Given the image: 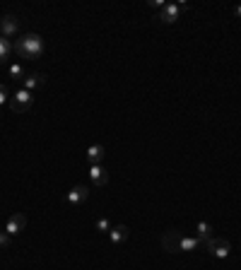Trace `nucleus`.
<instances>
[{
	"label": "nucleus",
	"mask_w": 241,
	"mask_h": 270,
	"mask_svg": "<svg viewBox=\"0 0 241 270\" xmlns=\"http://www.w3.org/2000/svg\"><path fill=\"white\" fill-rule=\"evenodd\" d=\"M149 5H152V7H159V10H162V7H164L167 2H164V0H149Z\"/></svg>",
	"instance_id": "nucleus-19"
},
{
	"label": "nucleus",
	"mask_w": 241,
	"mask_h": 270,
	"mask_svg": "<svg viewBox=\"0 0 241 270\" xmlns=\"http://www.w3.org/2000/svg\"><path fill=\"white\" fill-rule=\"evenodd\" d=\"M24 227H27V217L22 215V213H15V215H10V219H7L5 232L10 236H17L19 232H24Z\"/></svg>",
	"instance_id": "nucleus-5"
},
{
	"label": "nucleus",
	"mask_w": 241,
	"mask_h": 270,
	"mask_svg": "<svg viewBox=\"0 0 241 270\" xmlns=\"http://www.w3.org/2000/svg\"><path fill=\"white\" fill-rule=\"evenodd\" d=\"M22 82H24L22 90L32 92V90H37V87H44V85H46V75H41V72H32V75H27Z\"/></svg>",
	"instance_id": "nucleus-10"
},
{
	"label": "nucleus",
	"mask_w": 241,
	"mask_h": 270,
	"mask_svg": "<svg viewBox=\"0 0 241 270\" xmlns=\"http://www.w3.org/2000/svg\"><path fill=\"white\" fill-rule=\"evenodd\" d=\"M12 49H15V46H12V44L5 39V36H0V65L5 63V58L10 55V51H12Z\"/></svg>",
	"instance_id": "nucleus-14"
},
{
	"label": "nucleus",
	"mask_w": 241,
	"mask_h": 270,
	"mask_svg": "<svg viewBox=\"0 0 241 270\" xmlns=\"http://www.w3.org/2000/svg\"><path fill=\"white\" fill-rule=\"evenodd\" d=\"M17 27H19V22L15 15H5V17L0 19V29H2L5 36H15L17 34Z\"/></svg>",
	"instance_id": "nucleus-11"
},
{
	"label": "nucleus",
	"mask_w": 241,
	"mask_h": 270,
	"mask_svg": "<svg viewBox=\"0 0 241 270\" xmlns=\"http://www.w3.org/2000/svg\"><path fill=\"white\" fill-rule=\"evenodd\" d=\"M188 10V2H167L162 10H159V22H164V24H174L181 12Z\"/></svg>",
	"instance_id": "nucleus-2"
},
{
	"label": "nucleus",
	"mask_w": 241,
	"mask_h": 270,
	"mask_svg": "<svg viewBox=\"0 0 241 270\" xmlns=\"http://www.w3.org/2000/svg\"><path fill=\"white\" fill-rule=\"evenodd\" d=\"M215 236V227L210 224V222H198V239H200V244H207L210 239Z\"/></svg>",
	"instance_id": "nucleus-12"
},
{
	"label": "nucleus",
	"mask_w": 241,
	"mask_h": 270,
	"mask_svg": "<svg viewBox=\"0 0 241 270\" xmlns=\"http://www.w3.org/2000/svg\"><path fill=\"white\" fill-rule=\"evenodd\" d=\"M87 198H90V188L82 186V183H80V186H73L70 193H68V203H70V205H80V203H85Z\"/></svg>",
	"instance_id": "nucleus-7"
},
{
	"label": "nucleus",
	"mask_w": 241,
	"mask_h": 270,
	"mask_svg": "<svg viewBox=\"0 0 241 270\" xmlns=\"http://www.w3.org/2000/svg\"><path fill=\"white\" fill-rule=\"evenodd\" d=\"M207 251H210V256L212 258H227L229 256V251H232V244L227 241V239H220V236H212L210 241H207Z\"/></svg>",
	"instance_id": "nucleus-4"
},
{
	"label": "nucleus",
	"mask_w": 241,
	"mask_h": 270,
	"mask_svg": "<svg viewBox=\"0 0 241 270\" xmlns=\"http://www.w3.org/2000/svg\"><path fill=\"white\" fill-rule=\"evenodd\" d=\"M128 234H130V229L126 224H116V227L109 229V241H111L113 246H118V244H123L128 239Z\"/></svg>",
	"instance_id": "nucleus-9"
},
{
	"label": "nucleus",
	"mask_w": 241,
	"mask_h": 270,
	"mask_svg": "<svg viewBox=\"0 0 241 270\" xmlns=\"http://www.w3.org/2000/svg\"><path fill=\"white\" fill-rule=\"evenodd\" d=\"M15 51H17L22 58H29V60H37L39 55L44 54V39L34 32H29V34L19 36L17 41H15Z\"/></svg>",
	"instance_id": "nucleus-1"
},
{
	"label": "nucleus",
	"mask_w": 241,
	"mask_h": 270,
	"mask_svg": "<svg viewBox=\"0 0 241 270\" xmlns=\"http://www.w3.org/2000/svg\"><path fill=\"white\" fill-rule=\"evenodd\" d=\"M96 229H99V232H104V234H109V229H111V222L101 217V219H96Z\"/></svg>",
	"instance_id": "nucleus-16"
},
{
	"label": "nucleus",
	"mask_w": 241,
	"mask_h": 270,
	"mask_svg": "<svg viewBox=\"0 0 241 270\" xmlns=\"http://www.w3.org/2000/svg\"><path fill=\"white\" fill-rule=\"evenodd\" d=\"M87 160H90V164H101V160H104V147L101 145H92L90 150H87Z\"/></svg>",
	"instance_id": "nucleus-13"
},
{
	"label": "nucleus",
	"mask_w": 241,
	"mask_h": 270,
	"mask_svg": "<svg viewBox=\"0 0 241 270\" xmlns=\"http://www.w3.org/2000/svg\"><path fill=\"white\" fill-rule=\"evenodd\" d=\"M234 12H237V15L241 17V5H237V7H234Z\"/></svg>",
	"instance_id": "nucleus-20"
},
{
	"label": "nucleus",
	"mask_w": 241,
	"mask_h": 270,
	"mask_svg": "<svg viewBox=\"0 0 241 270\" xmlns=\"http://www.w3.org/2000/svg\"><path fill=\"white\" fill-rule=\"evenodd\" d=\"M7 72H10L12 80H24V77H27V75H24V68H22L19 63H12V65L7 68Z\"/></svg>",
	"instance_id": "nucleus-15"
},
{
	"label": "nucleus",
	"mask_w": 241,
	"mask_h": 270,
	"mask_svg": "<svg viewBox=\"0 0 241 270\" xmlns=\"http://www.w3.org/2000/svg\"><path fill=\"white\" fill-rule=\"evenodd\" d=\"M10 239L12 236L7 234V232H0V246H10Z\"/></svg>",
	"instance_id": "nucleus-18"
},
{
	"label": "nucleus",
	"mask_w": 241,
	"mask_h": 270,
	"mask_svg": "<svg viewBox=\"0 0 241 270\" xmlns=\"http://www.w3.org/2000/svg\"><path fill=\"white\" fill-rule=\"evenodd\" d=\"M90 179H92L94 186H99V188H101V186H106V183H109V171H106L101 164H94L92 169H90Z\"/></svg>",
	"instance_id": "nucleus-8"
},
{
	"label": "nucleus",
	"mask_w": 241,
	"mask_h": 270,
	"mask_svg": "<svg viewBox=\"0 0 241 270\" xmlns=\"http://www.w3.org/2000/svg\"><path fill=\"white\" fill-rule=\"evenodd\" d=\"M32 104H34V97H32V92H27V90H19L15 97H10V107H12V111H17V113L29 111Z\"/></svg>",
	"instance_id": "nucleus-3"
},
{
	"label": "nucleus",
	"mask_w": 241,
	"mask_h": 270,
	"mask_svg": "<svg viewBox=\"0 0 241 270\" xmlns=\"http://www.w3.org/2000/svg\"><path fill=\"white\" fill-rule=\"evenodd\" d=\"M179 239H181V232H176V229H169L167 234L162 236V246H164V251L179 253Z\"/></svg>",
	"instance_id": "nucleus-6"
},
{
	"label": "nucleus",
	"mask_w": 241,
	"mask_h": 270,
	"mask_svg": "<svg viewBox=\"0 0 241 270\" xmlns=\"http://www.w3.org/2000/svg\"><path fill=\"white\" fill-rule=\"evenodd\" d=\"M5 102H10V92H7L5 85H0V107H2Z\"/></svg>",
	"instance_id": "nucleus-17"
}]
</instances>
